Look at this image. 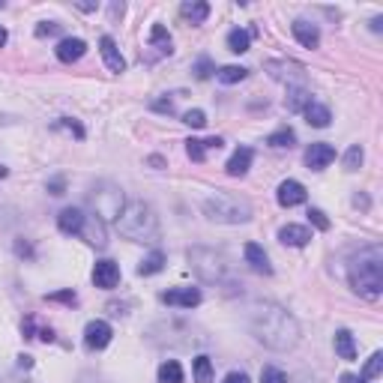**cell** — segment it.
Masks as SVG:
<instances>
[{
	"label": "cell",
	"instance_id": "cell-1",
	"mask_svg": "<svg viewBox=\"0 0 383 383\" xmlns=\"http://www.w3.org/2000/svg\"><path fill=\"white\" fill-rule=\"evenodd\" d=\"M249 330L269 351H294L300 344V323L278 302H252L249 306Z\"/></svg>",
	"mask_w": 383,
	"mask_h": 383
},
{
	"label": "cell",
	"instance_id": "cell-2",
	"mask_svg": "<svg viewBox=\"0 0 383 383\" xmlns=\"http://www.w3.org/2000/svg\"><path fill=\"white\" fill-rule=\"evenodd\" d=\"M347 278H351V288L365 300H377L383 294V252L377 246H368L351 257Z\"/></svg>",
	"mask_w": 383,
	"mask_h": 383
},
{
	"label": "cell",
	"instance_id": "cell-3",
	"mask_svg": "<svg viewBox=\"0 0 383 383\" xmlns=\"http://www.w3.org/2000/svg\"><path fill=\"white\" fill-rule=\"evenodd\" d=\"M117 231L132 243H156L159 240V216L144 201H126V207L117 216Z\"/></svg>",
	"mask_w": 383,
	"mask_h": 383
},
{
	"label": "cell",
	"instance_id": "cell-4",
	"mask_svg": "<svg viewBox=\"0 0 383 383\" xmlns=\"http://www.w3.org/2000/svg\"><path fill=\"white\" fill-rule=\"evenodd\" d=\"M204 216L219 224H246L252 219V204L243 195L213 192L210 198H204Z\"/></svg>",
	"mask_w": 383,
	"mask_h": 383
},
{
	"label": "cell",
	"instance_id": "cell-5",
	"mask_svg": "<svg viewBox=\"0 0 383 383\" xmlns=\"http://www.w3.org/2000/svg\"><path fill=\"white\" fill-rule=\"evenodd\" d=\"M90 201V216L102 219L105 224L108 222H117V216L123 213V207H126V198H123V189L114 186V183H99L93 192L87 195Z\"/></svg>",
	"mask_w": 383,
	"mask_h": 383
},
{
	"label": "cell",
	"instance_id": "cell-6",
	"mask_svg": "<svg viewBox=\"0 0 383 383\" xmlns=\"http://www.w3.org/2000/svg\"><path fill=\"white\" fill-rule=\"evenodd\" d=\"M189 267L195 269V276L201 281H222L228 276V261H224V255L216 249H207V246L189 249Z\"/></svg>",
	"mask_w": 383,
	"mask_h": 383
},
{
	"label": "cell",
	"instance_id": "cell-7",
	"mask_svg": "<svg viewBox=\"0 0 383 383\" xmlns=\"http://www.w3.org/2000/svg\"><path fill=\"white\" fill-rule=\"evenodd\" d=\"M267 72L273 81H285L288 87H302V81H306V66H300L294 60H269Z\"/></svg>",
	"mask_w": 383,
	"mask_h": 383
},
{
	"label": "cell",
	"instance_id": "cell-8",
	"mask_svg": "<svg viewBox=\"0 0 383 383\" xmlns=\"http://www.w3.org/2000/svg\"><path fill=\"white\" fill-rule=\"evenodd\" d=\"M111 335L114 332H111V323H105V321H90L84 326V344L90 351H102V347H108Z\"/></svg>",
	"mask_w": 383,
	"mask_h": 383
},
{
	"label": "cell",
	"instance_id": "cell-9",
	"mask_svg": "<svg viewBox=\"0 0 383 383\" xmlns=\"http://www.w3.org/2000/svg\"><path fill=\"white\" fill-rule=\"evenodd\" d=\"M335 162V147L332 144H311V147L306 150V165H309V171H323V168H330Z\"/></svg>",
	"mask_w": 383,
	"mask_h": 383
},
{
	"label": "cell",
	"instance_id": "cell-10",
	"mask_svg": "<svg viewBox=\"0 0 383 383\" xmlns=\"http://www.w3.org/2000/svg\"><path fill=\"white\" fill-rule=\"evenodd\" d=\"M81 240H87L93 249H105L108 246V228H105V222L102 219H96V216H87L84 219V228H81Z\"/></svg>",
	"mask_w": 383,
	"mask_h": 383
},
{
	"label": "cell",
	"instance_id": "cell-11",
	"mask_svg": "<svg viewBox=\"0 0 383 383\" xmlns=\"http://www.w3.org/2000/svg\"><path fill=\"white\" fill-rule=\"evenodd\" d=\"M117 281H120V267L114 261H96L93 267V285L96 288H102V290H111V288H117Z\"/></svg>",
	"mask_w": 383,
	"mask_h": 383
},
{
	"label": "cell",
	"instance_id": "cell-12",
	"mask_svg": "<svg viewBox=\"0 0 383 383\" xmlns=\"http://www.w3.org/2000/svg\"><path fill=\"white\" fill-rule=\"evenodd\" d=\"M276 198H278V204L281 207H300V204H306V186L297 183V180H285V183L278 186L276 192Z\"/></svg>",
	"mask_w": 383,
	"mask_h": 383
},
{
	"label": "cell",
	"instance_id": "cell-13",
	"mask_svg": "<svg viewBox=\"0 0 383 383\" xmlns=\"http://www.w3.org/2000/svg\"><path fill=\"white\" fill-rule=\"evenodd\" d=\"M162 302L168 306H177V309H195L201 302V290L198 288H174V290H165Z\"/></svg>",
	"mask_w": 383,
	"mask_h": 383
},
{
	"label": "cell",
	"instance_id": "cell-14",
	"mask_svg": "<svg viewBox=\"0 0 383 383\" xmlns=\"http://www.w3.org/2000/svg\"><path fill=\"white\" fill-rule=\"evenodd\" d=\"M290 30H294V39L302 45V48H318L321 45L318 25H311V21H306V18H297L294 25H290Z\"/></svg>",
	"mask_w": 383,
	"mask_h": 383
},
{
	"label": "cell",
	"instance_id": "cell-15",
	"mask_svg": "<svg viewBox=\"0 0 383 383\" xmlns=\"http://www.w3.org/2000/svg\"><path fill=\"white\" fill-rule=\"evenodd\" d=\"M99 51H102V60H105V66L111 72H126V58L120 54V48H117V42L111 39V36H102L99 39Z\"/></svg>",
	"mask_w": 383,
	"mask_h": 383
},
{
	"label": "cell",
	"instance_id": "cell-16",
	"mask_svg": "<svg viewBox=\"0 0 383 383\" xmlns=\"http://www.w3.org/2000/svg\"><path fill=\"white\" fill-rule=\"evenodd\" d=\"M54 54H58V60L60 63H75V60H81L84 54H87V42L84 39H60L58 42V48H54Z\"/></svg>",
	"mask_w": 383,
	"mask_h": 383
},
{
	"label": "cell",
	"instance_id": "cell-17",
	"mask_svg": "<svg viewBox=\"0 0 383 383\" xmlns=\"http://www.w3.org/2000/svg\"><path fill=\"white\" fill-rule=\"evenodd\" d=\"M243 255H246V264H249L257 276H273V264H269L267 252H264L257 243H249V246H246Z\"/></svg>",
	"mask_w": 383,
	"mask_h": 383
},
{
	"label": "cell",
	"instance_id": "cell-18",
	"mask_svg": "<svg viewBox=\"0 0 383 383\" xmlns=\"http://www.w3.org/2000/svg\"><path fill=\"white\" fill-rule=\"evenodd\" d=\"M278 240L285 246H290V249H302V246H309L311 231L306 224H285V228L278 231Z\"/></svg>",
	"mask_w": 383,
	"mask_h": 383
},
{
	"label": "cell",
	"instance_id": "cell-19",
	"mask_svg": "<svg viewBox=\"0 0 383 383\" xmlns=\"http://www.w3.org/2000/svg\"><path fill=\"white\" fill-rule=\"evenodd\" d=\"M84 219H87V213H84V210H78V207H66V210H60V216H58V228H60L63 234H81Z\"/></svg>",
	"mask_w": 383,
	"mask_h": 383
},
{
	"label": "cell",
	"instance_id": "cell-20",
	"mask_svg": "<svg viewBox=\"0 0 383 383\" xmlns=\"http://www.w3.org/2000/svg\"><path fill=\"white\" fill-rule=\"evenodd\" d=\"M252 162H255V153L249 147H240V150H234L228 165H224V171H228L231 177H246V174H249V168H252Z\"/></svg>",
	"mask_w": 383,
	"mask_h": 383
},
{
	"label": "cell",
	"instance_id": "cell-21",
	"mask_svg": "<svg viewBox=\"0 0 383 383\" xmlns=\"http://www.w3.org/2000/svg\"><path fill=\"white\" fill-rule=\"evenodd\" d=\"M150 48L156 51V58H168V54L174 51L171 48V33H168L162 25H153V30H150Z\"/></svg>",
	"mask_w": 383,
	"mask_h": 383
},
{
	"label": "cell",
	"instance_id": "cell-22",
	"mask_svg": "<svg viewBox=\"0 0 383 383\" xmlns=\"http://www.w3.org/2000/svg\"><path fill=\"white\" fill-rule=\"evenodd\" d=\"M311 102H314L311 90H306V87H288V96H285L288 111H297V114H302V111H306Z\"/></svg>",
	"mask_w": 383,
	"mask_h": 383
},
{
	"label": "cell",
	"instance_id": "cell-23",
	"mask_svg": "<svg viewBox=\"0 0 383 383\" xmlns=\"http://www.w3.org/2000/svg\"><path fill=\"white\" fill-rule=\"evenodd\" d=\"M180 15L186 21H192V25H204L207 15H210V4H204V0H192V4L180 6Z\"/></svg>",
	"mask_w": 383,
	"mask_h": 383
},
{
	"label": "cell",
	"instance_id": "cell-24",
	"mask_svg": "<svg viewBox=\"0 0 383 383\" xmlns=\"http://www.w3.org/2000/svg\"><path fill=\"white\" fill-rule=\"evenodd\" d=\"M302 114H306L309 126H318V129H326V126H330V120H332L330 108H326V105H321V102H311L306 111H302Z\"/></svg>",
	"mask_w": 383,
	"mask_h": 383
},
{
	"label": "cell",
	"instance_id": "cell-25",
	"mask_svg": "<svg viewBox=\"0 0 383 383\" xmlns=\"http://www.w3.org/2000/svg\"><path fill=\"white\" fill-rule=\"evenodd\" d=\"M335 354H339L342 359H356V344H354V335L347 332V330H339L335 332Z\"/></svg>",
	"mask_w": 383,
	"mask_h": 383
},
{
	"label": "cell",
	"instance_id": "cell-26",
	"mask_svg": "<svg viewBox=\"0 0 383 383\" xmlns=\"http://www.w3.org/2000/svg\"><path fill=\"white\" fill-rule=\"evenodd\" d=\"M159 383H183V365L177 359H165L159 365Z\"/></svg>",
	"mask_w": 383,
	"mask_h": 383
},
{
	"label": "cell",
	"instance_id": "cell-27",
	"mask_svg": "<svg viewBox=\"0 0 383 383\" xmlns=\"http://www.w3.org/2000/svg\"><path fill=\"white\" fill-rule=\"evenodd\" d=\"M162 267H165V255L156 249L138 264V276H156V273H162Z\"/></svg>",
	"mask_w": 383,
	"mask_h": 383
},
{
	"label": "cell",
	"instance_id": "cell-28",
	"mask_svg": "<svg viewBox=\"0 0 383 383\" xmlns=\"http://www.w3.org/2000/svg\"><path fill=\"white\" fill-rule=\"evenodd\" d=\"M249 42H252V33L249 30H231L228 33V48L234 51V54H243V51H249Z\"/></svg>",
	"mask_w": 383,
	"mask_h": 383
},
{
	"label": "cell",
	"instance_id": "cell-29",
	"mask_svg": "<svg viewBox=\"0 0 383 383\" xmlns=\"http://www.w3.org/2000/svg\"><path fill=\"white\" fill-rule=\"evenodd\" d=\"M192 375H195V383H210L213 380L210 356H195V363H192Z\"/></svg>",
	"mask_w": 383,
	"mask_h": 383
},
{
	"label": "cell",
	"instance_id": "cell-30",
	"mask_svg": "<svg viewBox=\"0 0 383 383\" xmlns=\"http://www.w3.org/2000/svg\"><path fill=\"white\" fill-rule=\"evenodd\" d=\"M294 141H297V135H294V129H278V132H273L267 138V144L269 147H276V150H285V147H294Z\"/></svg>",
	"mask_w": 383,
	"mask_h": 383
},
{
	"label": "cell",
	"instance_id": "cell-31",
	"mask_svg": "<svg viewBox=\"0 0 383 383\" xmlns=\"http://www.w3.org/2000/svg\"><path fill=\"white\" fill-rule=\"evenodd\" d=\"M246 75H249V69H243V66H222L216 72V78L222 84H236V81H243Z\"/></svg>",
	"mask_w": 383,
	"mask_h": 383
},
{
	"label": "cell",
	"instance_id": "cell-32",
	"mask_svg": "<svg viewBox=\"0 0 383 383\" xmlns=\"http://www.w3.org/2000/svg\"><path fill=\"white\" fill-rule=\"evenodd\" d=\"M363 159H365V153H363V147H359V144L347 147V153H344V171H359Z\"/></svg>",
	"mask_w": 383,
	"mask_h": 383
},
{
	"label": "cell",
	"instance_id": "cell-33",
	"mask_svg": "<svg viewBox=\"0 0 383 383\" xmlns=\"http://www.w3.org/2000/svg\"><path fill=\"white\" fill-rule=\"evenodd\" d=\"M380 371H383V354H371V359H368L365 368H363V380L380 377Z\"/></svg>",
	"mask_w": 383,
	"mask_h": 383
},
{
	"label": "cell",
	"instance_id": "cell-34",
	"mask_svg": "<svg viewBox=\"0 0 383 383\" xmlns=\"http://www.w3.org/2000/svg\"><path fill=\"white\" fill-rule=\"evenodd\" d=\"M183 123H186V126H192V129H204L207 126V114L201 108H192V111H186V114H183Z\"/></svg>",
	"mask_w": 383,
	"mask_h": 383
},
{
	"label": "cell",
	"instance_id": "cell-35",
	"mask_svg": "<svg viewBox=\"0 0 383 383\" xmlns=\"http://www.w3.org/2000/svg\"><path fill=\"white\" fill-rule=\"evenodd\" d=\"M186 153H189V159H195V162H204V156H207L204 141H198V138H189V141H186Z\"/></svg>",
	"mask_w": 383,
	"mask_h": 383
},
{
	"label": "cell",
	"instance_id": "cell-36",
	"mask_svg": "<svg viewBox=\"0 0 383 383\" xmlns=\"http://www.w3.org/2000/svg\"><path fill=\"white\" fill-rule=\"evenodd\" d=\"M261 383H288V375L281 368H276V365H267L261 371Z\"/></svg>",
	"mask_w": 383,
	"mask_h": 383
},
{
	"label": "cell",
	"instance_id": "cell-37",
	"mask_svg": "<svg viewBox=\"0 0 383 383\" xmlns=\"http://www.w3.org/2000/svg\"><path fill=\"white\" fill-rule=\"evenodd\" d=\"M309 222H311L318 231H330V219H326V213L318 210V207H311V210H309Z\"/></svg>",
	"mask_w": 383,
	"mask_h": 383
},
{
	"label": "cell",
	"instance_id": "cell-38",
	"mask_svg": "<svg viewBox=\"0 0 383 383\" xmlns=\"http://www.w3.org/2000/svg\"><path fill=\"white\" fill-rule=\"evenodd\" d=\"M54 129H69V132L75 135V138H84V129L78 126V123H72L69 117H60L58 123H54Z\"/></svg>",
	"mask_w": 383,
	"mask_h": 383
},
{
	"label": "cell",
	"instance_id": "cell-39",
	"mask_svg": "<svg viewBox=\"0 0 383 383\" xmlns=\"http://www.w3.org/2000/svg\"><path fill=\"white\" fill-rule=\"evenodd\" d=\"M192 72H195V78H201V81H204V78H210V72H213V63H210L207 58H201V60L195 63V69H192Z\"/></svg>",
	"mask_w": 383,
	"mask_h": 383
},
{
	"label": "cell",
	"instance_id": "cell-40",
	"mask_svg": "<svg viewBox=\"0 0 383 383\" xmlns=\"http://www.w3.org/2000/svg\"><path fill=\"white\" fill-rule=\"evenodd\" d=\"M54 33H60V25H54V21H42L36 27V36H54Z\"/></svg>",
	"mask_w": 383,
	"mask_h": 383
},
{
	"label": "cell",
	"instance_id": "cell-41",
	"mask_svg": "<svg viewBox=\"0 0 383 383\" xmlns=\"http://www.w3.org/2000/svg\"><path fill=\"white\" fill-rule=\"evenodd\" d=\"M48 300L51 302H69V306H75V302H78V297L72 294V290H60V294H51Z\"/></svg>",
	"mask_w": 383,
	"mask_h": 383
},
{
	"label": "cell",
	"instance_id": "cell-42",
	"mask_svg": "<svg viewBox=\"0 0 383 383\" xmlns=\"http://www.w3.org/2000/svg\"><path fill=\"white\" fill-rule=\"evenodd\" d=\"M222 383H249V375H243V371H231Z\"/></svg>",
	"mask_w": 383,
	"mask_h": 383
},
{
	"label": "cell",
	"instance_id": "cell-43",
	"mask_svg": "<svg viewBox=\"0 0 383 383\" xmlns=\"http://www.w3.org/2000/svg\"><path fill=\"white\" fill-rule=\"evenodd\" d=\"M63 186H66L63 177H54L51 183H48V192H51V195H63Z\"/></svg>",
	"mask_w": 383,
	"mask_h": 383
},
{
	"label": "cell",
	"instance_id": "cell-44",
	"mask_svg": "<svg viewBox=\"0 0 383 383\" xmlns=\"http://www.w3.org/2000/svg\"><path fill=\"white\" fill-rule=\"evenodd\" d=\"M222 144H224L222 138H210V141H204V147L207 150H222Z\"/></svg>",
	"mask_w": 383,
	"mask_h": 383
},
{
	"label": "cell",
	"instance_id": "cell-45",
	"mask_svg": "<svg viewBox=\"0 0 383 383\" xmlns=\"http://www.w3.org/2000/svg\"><path fill=\"white\" fill-rule=\"evenodd\" d=\"M342 383H368L363 377H354V375H342Z\"/></svg>",
	"mask_w": 383,
	"mask_h": 383
},
{
	"label": "cell",
	"instance_id": "cell-46",
	"mask_svg": "<svg viewBox=\"0 0 383 383\" xmlns=\"http://www.w3.org/2000/svg\"><path fill=\"white\" fill-rule=\"evenodd\" d=\"M18 365H21V368H30L33 359H30V356H18Z\"/></svg>",
	"mask_w": 383,
	"mask_h": 383
},
{
	"label": "cell",
	"instance_id": "cell-47",
	"mask_svg": "<svg viewBox=\"0 0 383 383\" xmlns=\"http://www.w3.org/2000/svg\"><path fill=\"white\" fill-rule=\"evenodd\" d=\"M297 383H318V380H314V377H309V375H302Z\"/></svg>",
	"mask_w": 383,
	"mask_h": 383
},
{
	"label": "cell",
	"instance_id": "cell-48",
	"mask_svg": "<svg viewBox=\"0 0 383 383\" xmlns=\"http://www.w3.org/2000/svg\"><path fill=\"white\" fill-rule=\"evenodd\" d=\"M4 45H6V30L0 27V48H4Z\"/></svg>",
	"mask_w": 383,
	"mask_h": 383
}]
</instances>
